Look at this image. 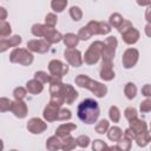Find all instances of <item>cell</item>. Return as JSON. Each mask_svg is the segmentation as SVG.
<instances>
[{
	"label": "cell",
	"instance_id": "12",
	"mask_svg": "<svg viewBox=\"0 0 151 151\" xmlns=\"http://www.w3.org/2000/svg\"><path fill=\"white\" fill-rule=\"evenodd\" d=\"M6 17V12L4 8H0V19H4Z\"/></svg>",
	"mask_w": 151,
	"mask_h": 151
},
{
	"label": "cell",
	"instance_id": "6",
	"mask_svg": "<svg viewBox=\"0 0 151 151\" xmlns=\"http://www.w3.org/2000/svg\"><path fill=\"white\" fill-rule=\"evenodd\" d=\"M77 42H78V39H77L76 35H73V34H68V35L65 37V44H66L67 46L72 47V46L77 45Z\"/></svg>",
	"mask_w": 151,
	"mask_h": 151
},
{
	"label": "cell",
	"instance_id": "2",
	"mask_svg": "<svg viewBox=\"0 0 151 151\" xmlns=\"http://www.w3.org/2000/svg\"><path fill=\"white\" fill-rule=\"evenodd\" d=\"M65 55H66L67 60H68L71 64H73V65H76V66H79V65H80V54H79L78 51L70 50V51L65 52Z\"/></svg>",
	"mask_w": 151,
	"mask_h": 151
},
{
	"label": "cell",
	"instance_id": "4",
	"mask_svg": "<svg viewBox=\"0 0 151 151\" xmlns=\"http://www.w3.org/2000/svg\"><path fill=\"white\" fill-rule=\"evenodd\" d=\"M27 88L31 91V92H33V93H37V92H40L41 91V88H42V86L39 84V83H37V81H29L28 84H27Z\"/></svg>",
	"mask_w": 151,
	"mask_h": 151
},
{
	"label": "cell",
	"instance_id": "11",
	"mask_svg": "<svg viewBox=\"0 0 151 151\" xmlns=\"http://www.w3.org/2000/svg\"><path fill=\"white\" fill-rule=\"evenodd\" d=\"M46 21H50L52 25L55 22V17L54 15H52V14H48L47 17H46Z\"/></svg>",
	"mask_w": 151,
	"mask_h": 151
},
{
	"label": "cell",
	"instance_id": "10",
	"mask_svg": "<svg viewBox=\"0 0 151 151\" xmlns=\"http://www.w3.org/2000/svg\"><path fill=\"white\" fill-rule=\"evenodd\" d=\"M110 112H111V118L114 120H118V110L116 107H112Z\"/></svg>",
	"mask_w": 151,
	"mask_h": 151
},
{
	"label": "cell",
	"instance_id": "9",
	"mask_svg": "<svg viewBox=\"0 0 151 151\" xmlns=\"http://www.w3.org/2000/svg\"><path fill=\"white\" fill-rule=\"evenodd\" d=\"M14 94H15L17 98H22V97L25 96V91H24L22 88H17V90L14 91Z\"/></svg>",
	"mask_w": 151,
	"mask_h": 151
},
{
	"label": "cell",
	"instance_id": "8",
	"mask_svg": "<svg viewBox=\"0 0 151 151\" xmlns=\"http://www.w3.org/2000/svg\"><path fill=\"white\" fill-rule=\"evenodd\" d=\"M71 15L74 18V20H79V18L81 17V13H80L78 7H72L71 8Z\"/></svg>",
	"mask_w": 151,
	"mask_h": 151
},
{
	"label": "cell",
	"instance_id": "1",
	"mask_svg": "<svg viewBox=\"0 0 151 151\" xmlns=\"http://www.w3.org/2000/svg\"><path fill=\"white\" fill-rule=\"evenodd\" d=\"M78 116L83 122L87 124H92L93 122H96L99 116V107L97 101L92 99H86L81 101L78 107Z\"/></svg>",
	"mask_w": 151,
	"mask_h": 151
},
{
	"label": "cell",
	"instance_id": "3",
	"mask_svg": "<svg viewBox=\"0 0 151 151\" xmlns=\"http://www.w3.org/2000/svg\"><path fill=\"white\" fill-rule=\"evenodd\" d=\"M14 112H15V114L17 116H19V117H24L26 113V107H25V105H24V103H17L15 105H14Z\"/></svg>",
	"mask_w": 151,
	"mask_h": 151
},
{
	"label": "cell",
	"instance_id": "5",
	"mask_svg": "<svg viewBox=\"0 0 151 151\" xmlns=\"http://www.w3.org/2000/svg\"><path fill=\"white\" fill-rule=\"evenodd\" d=\"M66 4H67L66 0H53V1H52V7H53L55 11L60 12V11L64 9V7L66 6Z\"/></svg>",
	"mask_w": 151,
	"mask_h": 151
},
{
	"label": "cell",
	"instance_id": "7",
	"mask_svg": "<svg viewBox=\"0 0 151 151\" xmlns=\"http://www.w3.org/2000/svg\"><path fill=\"white\" fill-rule=\"evenodd\" d=\"M11 32V27L6 22H0V37H5Z\"/></svg>",
	"mask_w": 151,
	"mask_h": 151
}]
</instances>
